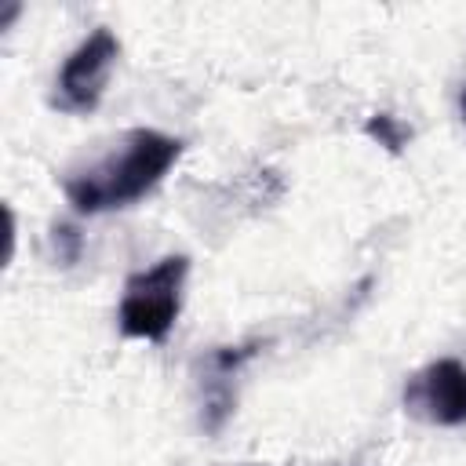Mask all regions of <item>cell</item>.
<instances>
[{"label":"cell","instance_id":"1","mask_svg":"<svg viewBox=\"0 0 466 466\" xmlns=\"http://www.w3.org/2000/svg\"><path fill=\"white\" fill-rule=\"evenodd\" d=\"M178 157H182V138L164 135L157 127H131L106 157L69 171L62 193L80 215L131 208L164 182V175L175 167Z\"/></svg>","mask_w":466,"mask_h":466},{"label":"cell","instance_id":"3","mask_svg":"<svg viewBox=\"0 0 466 466\" xmlns=\"http://www.w3.org/2000/svg\"><path fill=\"white\" fill-rule=\"evenodd\" d=\"M116 58H120V40L109 29H95L91 36H84L66 55V62L55 76L51 106L62 113H91L106 95Z\"/></svg>","mask_w":466,"mask_h":466},{"label":"cell","instance_id":"2","mask_svg":"<svg viewBox=\"0 0 466 466\" xmlns=\"http://www.w3.org/2000/svg\"><path fill=\"white\" fill-rule=\"evenodd\" d=\"M189 258L186 255H164L153 266L131 273L124 280V295L116 306V328L124 339L142 342H164L182 313Z\"/></svg>","mask_w":466,"mask_h":466},{"label":"cell","instance_id":"4","mask_svg":"<svg viewBox=\"0 0 466 466\" xmlns=\"http://www.w3.org/2000/svg\"><path fill=\"white\" fill-rule=\"evenodd\" d=\"M404 411L441 430L466 426V364L455 357H437L411 371L404 382Z\"/></svg>","mask_w":466,"mask_h":466},{"label":"cell","instance_id":"5","mask_svg":"<svg viewBox=\"0 0 466 466\" xmlns=\"http://www.w3.org/2000/svg\"><path fill=\"white\" fill-rule=\"evenodd\" d=\"M364 131H368L382 149H390V153H400V149L408 146V138H411V127L400 124L393 113H371L368 124H364Z\"/></svg>","mask_w":466,"mask_h":466},{"label":"cell","instance_id":"6","mask_svg":"<svg viewBox=\"0 0 466 466\" xmlns=\"http://www.w3.org/2000/svg\"><path fill=\"white\" fill-rule=\"evenodd\" d=\"M459 113H462V120H466V84H462V95H459Z\"/></svg>","mask_w":466,"mask_h":466}]
</instances>
